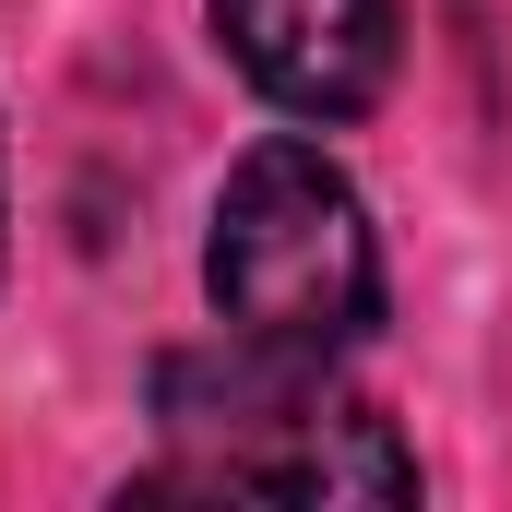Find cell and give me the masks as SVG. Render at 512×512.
I'll list each match as a JSON object with an SVG mask.
<instances>
[{
  "mask_svg": "<svg viewBox=\"0 0 512 512\" xmlns=\"http://www.w3.org/2000/svg\"><path fill=\"white\" fill-rule=\"evenodd\" d=\"M167 489H274V501H405L417 453L393 441L382 405L334 382V358L298 346H215L155 370Z\"/></svg>",
  "mask_w": 512,
  "mask_h": 512,
  "instance_id": "obj_1",
  "label": "cell"
},
{
  "mask_svg": "<svg viewBox=\"0 0 512 512\" xmlns=\"http://www.w3.org/2000/svg\"><path fill=\"white\" fill-rule=\"evenodd\" d=\"M203 286L227 310V334L251 346H298L334 358L382 322V239L370 203L346 191V167L322 143H251L215 191V239H203Z\"/></svg>",
  "mask_w": 512,
  "mask_h": 512,
  "instance_id": "obj_2",
  "label": "cell"
},
{
  "mask_svg": "<svg viewBox=\"0 0 512 512\" xmlns=\"http://www.w3.org/2000/svg\"><path fill=\"white\" fill-rule=\"evenodd\" d=\"M215 36L286 120H358L393 84V0H215Z\"/></svg>",
  "mask_w": 512,
  "mask_h": 512,
  "instance_id": "obj_3",
  "label": "cell"
}]
</instances>
